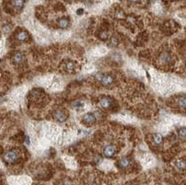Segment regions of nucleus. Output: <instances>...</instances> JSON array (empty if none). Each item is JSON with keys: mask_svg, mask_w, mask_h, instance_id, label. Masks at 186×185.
<instances>
[{"mask_svg": "<svg viewBox=\"0 0 186 185\" xmlns=\"http://www.w3.org/2000/svg\"><path fill=\"white\" fill-rule=\"evenodd\" d=\"M118 165L121 168H124H124H127L129 165H130V161H129V159L124 158V159H122L121 160H119Z\"/></svg>", "mask_w": 186, "mask_h": 185, "instance_id": "obj_9", "label": "nucleus"}, {"mask_svg": "<svg viewBox=\"0 0 186 185\" xmlns=\"http://www.w3.org/2000/svg\"><path fill=\"white\" fill-rule=\"evenodd\" d=\"M185 135H186V132H185V129L184 128H181L179 130H178V136L181 139H184L185 138Z\"/></svg>", "mask_w": 186, "mask_h": 185, "instance_id": "obj_18", "label": "nucleus"}, {"mask_svg": "<svg viewBox=\"0 0 186 185\" xmlns=\"http://www.w3.org/2000/svg\"><path fill=\"white\" fill-rule=\"evenodd\" d=\"M129 1H130L131 3H136V2H137L138 0H129Z\"/></svg>", "mask_w": 186, "mask_h": 185, "instance_id": "obj_22", "label": "nucleus"}, {"mask_svg": "<svg viewBox=\"0 0 186 185\" xmlns=\"http://www.w3.org/2000/svg\"><path fill=\"white\" fill-rule=\"evenodd\" d=\"M163 141V136L161 134H155L154 135V142L155 144L160 145Z\"/></svg>", "mask_w": 186, "mask_h": 185, "instance_id": "obj_11", "label": "nucleus"}, {"mask_svg": "<svg viewBox=\"0 0 186 185\" xmlns=\"http://www.w3.org/2000/svg\"><path fill=\"white\" fill-rule=\"evenodd\" d=\"M176 166H177V168H178L179 170H184L185 162H184V161H182V160L178 161V162L176 163Z\"/></svg>", "mask_w": 186, "mask_h": 185, "instance_id": "obj_16", "label": "nucleus"}, {"mask_svg": "<svg viewBox=\"0 0 186 185\" xmlns=\"http://www.w3.org/2000/svg\"><path fill=\"white\" fill-rule=\"evenodd\" d=\"M117 44H118V40H117V39L115 38V37H112V38L110 39L109 46L111 47H115L116 46H117Z\"/></svg>", "mask_w": 186, "mask_h": 185, "instance_id": "obj_15", "label": "nucleus"}, {"mask_svg": "<svg viewBox=\"0 0 186 185\" xmlns=\"http://www.w3.org/2000/svg\"><path fill=\"white\" fill-rule=\"evenodd\" d=\"M82 122L87 125H93L95 123L96 118L93 113H87L82 118Z\"/></svg>", "mask_w": 186, "mask_h": 185, "instance_id": "obj_3", "label": "nucleus"}, {"mask_svg": "<svg viewBox=\"0 0 186 185\" xmlns=\"http://www.w3.org/2000/svg\"><path fill=\"white\" fill-rule=\"evenodd\" d=\"M58 24L61 27H67L69 26V20L66 19V18H62V19L59 20Z\"/></svg>", "mask_w": 186, "mask_h": 185, "instance_id": "obj_12", "label": "nucleus"}, {"mask_svg": "<svg viewBox=\"0 0 186 185\" xmlns=\"http://www.w3.org/2000/svg\"><path fill=\"white\" fill-rule=\"evenodd\" d=\"M73 105H74L75 107H76V108H80V107L83 106V104H82L81 101H76V103H74Z\"/></svg>", "mask_w": 186, "mask_h": 185, "instance_id": "obj_19", "label": "nucleus"}, {"mask_svg": "<svg viewBox=\"0 0 186 185\" xmlns=\"http://www.w3.org/2000/svg\"><path fill=\"white\" fill-rule=\"evenodd\" d=\"M22 60H23V55H22L21 52L16 53V54L14 55V56H13V58H12L13 63H14V64H21V63L22 62Z\"/></svg>", "mask_w": 186, "mask_h": 185, "instance_id": "obj_8", "label": "nucleus"}, {"mask_svg": "<svg viewBox=\"0 0 186 185\" xmlns=\"http://www.w3.org/2000/svg\"><path fill=\"white\" fill-rule=\"evenodd\" d=\"M171 55L169 54L168 52H166V51L162 52L161 57H160V60H161V62L163 63V64H168V63L171 61Z\"/></svg>", "mask_w": 186, "mask_h": 185, "instance_id": "obj_7", "label": "nucleus"}, {"mask_svg": "<svg viewBox=\"0 0 186 185\" xmlns=\"http://www.w3.org/2000/svg\"><path fill=\"white\" fill-rule=\"evenodd\" d=\"M18 158H19L18 153L15 150L8 152V153L4 155V160L9 164H13V163L16 162L18 160Z\"/></svg>", "mask_w": 186, "mask_h": 185, "instance_id": "obj_1", "label": "nucleus"}, {"mask_svg": "<svg viewBox=\"0 0 186 185\" xmlns=\"http://www.w3.org/2000/svg\"><path fill=\"white\" fill-rule=\"evenodd\" d=\"M68 1H73V0H68Z\"/></svg>", "mask_w": 186, "mask_h": 185, "instance_id": "obj_24", "label": "nucleus"}, {"mask_svg": "<svg viewBox=\"0 0 186 185\" xmlns=\"http://www.w3.org/2000/svg\"><path fill=\"white\" fill-rule=\"evenodd\" d=\"M178 105H179V106L181 107V108H183V109L185 108V98L184 97L179 98L178 100Z\"/></svg>", "mask_w": 186, "mask_h": 185, "instance_id": "obj_17", "label": "nucleus"}, {"mask_svg": "<svg viewBox=\"0 0 186 185\" xmlns=\"http://www.w3.org/2000/svg\"><path fill=\"white\" fill-rule=\"evenodd\" d=\"M16 38H17L21 41H25V40H27V39H29V34H28L26 32H20L19 34H17Z\"/></svg>", "mask_w": 186, "mask_h": 185, "instance_id": "obj_10", "label": "nucleus"}, {"mask_svg": "<svg viewBox=\"0 0 186 185\" xmlns=\"http://www.w3.org/2000/svg\"><path fill=\"white\" fill-rule=\"evenodd\" d=\"M100 82L103 86L105 87H108L110 85H112V82H113V78H112L111 76H102L100 79Z\"/></svg>", "mask_w": 186, "mask_h": 185, "instance_id": "obj_6", "label": "nucleus"}, {"mask_svg": "<svg viewBox=\"0 0 186 185\" xmlns=\"http://www.w3.org/2000/svg\"><path fill=\"white\" fill-rule=\"evenodd\" d=\"M1 174H2V172L0 170V177H1Z\"/></svg>", "mask_w": 186, "mask_h": 185, "instance_id": "obj_23", "label": "nucleus"}, {"mask_svg": "<svg viewBox=\"0 0 186 185\" xmlns=\"http://www.w3.org/2000/svg\"><path fill=\"white\" fill-rule=\"evenodd\" d=\"M100 105L105 109H109L112 106V99L109 97H103L100 99Z\"/></svg>", "mask_w": 186, "mask_h": 185, "instance_id": "obj_5", "label": "nucleus"}, {"mask_svg": "<svg viewBox=\"0 0 186 185\" xmlns=\"http://www.w3.org/2000/svg\"><path fill=\"white\" fill-rule=\"evenodd\" d=\"M63 185H72L71 183H70V182H64V183H63Z\"/></svg>", "mask_w": 186, "mask_h": 185, "instance_id": "obj_21", "label": "nucleus"}, {"mask_svg": "<svg viewBox=\"0 0 186 185\" xmlns=\"http://www.w3.org/2000/svg\"><path fill=\"white\" fill-rule=\"evenodd\" d=\"M75 68H76V65L73 62H68L65 65V69H66L67 71H73Z\"/></svg>", "mask_w": 186, "mask_h": 185, "instance_id": "obj_13", "label": "nucleus"}, {"mask_svg": "<svg viewBox=\"0 0 186 185\" xmlns=\"http://www.w3.org/2000/svg\"><path fill=\"white\" fill-rule=\"evenodd\" d=\"M53 116H54V118H55L56 120L60 122V123L64 122L67 118V116L65 115L64 111H62V110H57V111L54 112Z\"/></svg>", "mask_w": 186, "mask_h": 185, "instance_id": "obj_4", "label": "nucleus"}, {"mask_svg": "<svg viewBox=\"0 0 186 185\" xmlns=\"http://www.w3.org/2000/svg\"><path fill=\"white\" fill-rule=\"evenodd\" d=\"M115 153H116V148L112 145H107L103 149V154L105 158H112L115 155Z\"/></svg>", "mask_w": 186, "mask_h": 185, "instance_id": "obj_2", "label": "nucleus"}, {"mask_svg": "<svg viewBox=\"0 0 186 185\" xmlns=\"http://www.w3.org/2000/svg\"><path fill=\"white\" fill-rule=\"evenodd\" d=\"M82 12H83V10H82V9H80V10H77V14H78V15H82Z\"/></svg>", "mask_w": 186, "mask_h": 185, "instance_id": "obj_20", "label": "nucleus"}, {"mask_svg": "<svg viewBox=\"0 0 186 185\" xmlns=\"http://www.w3.org/2000/svg\"><path fill=\"white\" fill-rule=\"evenodd\" d=\"M13 5L15 6L16 9L19 10V9L22 8V6H23V1H22V0H15V1L13 2Z\"/></svg>", "mask_w": 186, "mask_h": 185, "instance_id": "obj_14", "label": "nucleus"}]
</instances>
